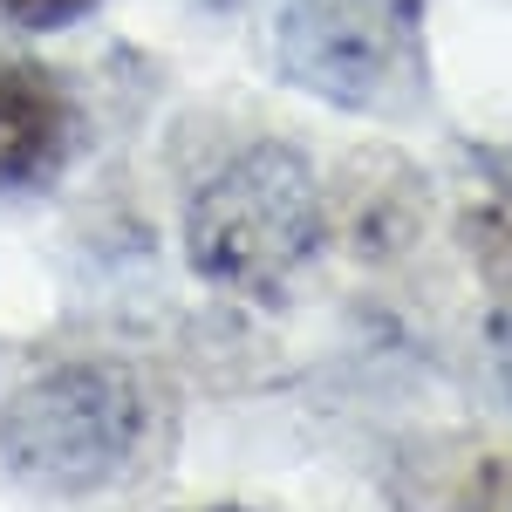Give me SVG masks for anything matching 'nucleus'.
<instances>
[{"label":"nucleus","instance_id":"7ed1b4c3","mask_svg":"<svg viewBox=\"0 0 512 512\" xmlns=\"http://www.w3.org/2000/svg\"><path fill=\"white\" fill-rule=\"evenodd\" d=\"M280 69L294 82H308L315 96L362 110L383 69H390V35L355 7V0H294L280 21Z\"/></svg>","mask_w":512,"mask_h":512},{"label":"nucleus","instance_id":"20e7f679","mask_svg":"<svg viewBox=\"0 0 512 512\" xmlns=\"http://www.w3.org/2000/svg\"><path fill=\"white\" fill-rule=\"evenodd\" d=\"M69 96L41 62H0V192L35 185L62 164Z\"/></svg>","mask_w":512,"mask_h":512},{"label":"nucleus","instance_id":"f257e3e1","mask_svg":"<svg viewBox=\"0 0 512 512\" xmlns=\"http://www.w3.org/2000/svg\"><path fill=\"white\" fill-rule=\"evenodd\" d=\"M151 403L123 362H62L0 403V465L35 492H103L144 451Z\"/></svg>","mask_w":512,"mask_h":512},{"label":"nucleus","instance_id":"39448f33","mask_svg":"<svg viewBox=\"0 0 512 512\" xmlns=\"http://www.w3.org/2000/svg\"><path fill=\"white\" fill-rule=\"evenodd\" d=\"M0 14L14 28H62V21L89 14V0H0Z\"/></svg>","mask_w":512,"mask_h":512},{"label":"nucleus","instance_id":"423d86ee","mask_svg":"<svg viewBox=\"0 0 512 512\" xmlns=\"http://www.w3.org/2000/svg\"><path fill=\"white\" fill-rule=\"evenodd\" d=\"M499 383H506V396H512V328L499 335Z\"/></svg>","mask_w":512,"mask_h":512},{"label":"nucleus","instance_id":"0eeeda50","mask_svg":"<svg viewBox=\"0 0 512 512\" xmlns=\"http://www.w3.org/2000/svg\"><path fill=\"white\" fill-rule=\"evenodd\" d=\"M219 512H246V506H219Z\"/></svg>","mask_w":512,"mask_h":512},{"label":"nucleus","instance_id":"f03ea898","mask_svg":"<svg viewBox=\"0 0 512 512\" xmlns=\"http://www.w3.org/2000/svg\"><path fill=\"white\" fill-rule=\"evenodd\" d=\"M321 246V185L301 151L253 144L198 185L185 212V260L226 294H274Z\"/></svg>","mask_w":512,"mask_h":512}]
</instances>
